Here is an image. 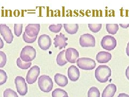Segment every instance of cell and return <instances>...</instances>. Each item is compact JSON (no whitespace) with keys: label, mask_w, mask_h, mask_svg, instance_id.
I'll return each mask as SVG.
<instances>
[{"label":"cell","mask_w":129,"mask_h":97,"mask_svg":"<svg viewBox=\"0 0 129 97\" xmlns=\"http://www.w3.org/2000/svg\"><path fill=\"white\" fill-rule=\"evenodd\" d=\"M111 76V70L107 65H99L95 72L96 79L100 83H106Z\"/></svg>","instance_id":"6da1fadb"},{"label":"cell","mask_w":129,"mask_h":97,"mask_svg":"<svg viewBox=\"0 0 129 97\" xmlns=\"http://www.w3.org/2000/svg\"><path fill=\"white\" fill-rule=\"evenodd\" d=\"M38 86L43 92L48 93L52 91L53 87V81L48 76H41L38 79Z\"/></svg>","instance_id":"7a4b0ae2"},{"label":"cell","mask_w":129,"mask_h":97,"mask_svg":"<svg viewBox=\"0 0 129 97\" xmlns=\"http://www.w3.org/2000/svg\"><path fill=\"white\" fill-rule=\"evenodd\" d=\"M36 57V51L32 46H24L20 53V58L23 62H31L34 60Z\"/></svg>","instance_id":"3957f363"},{"label":"cell","mask_w":129,"mask_h":97,"mask_svg":"<svg viewBox=\"0 0 129 97\" xmlns=\"http://www.w3.org/2000/svg\"><path fill=\"white\" fill-rule=\"evenodd\" d=\"M78 66L83 70H92L96 67V64L94 59L87 57H82L76 60Z\"/></svg>","instance_id":"277c9868"},{"label":"cell","mask_w":129,"mask_h":97,"mask_svg":"<svg viewBox=\"0 0 129 97\" xmlns=\"http://www.w3.org/2000/svg\"><path fill=\"white\" fill-rule=\"evenodd\" d=\"M101 45L106 50L112 51L116 47L117 40L115 37L111 36H105L101 40Z\"/></svg>","instance_id":"5b68a950"},{"label":"cell","mask_w":129,"mask_h":97,"mask_svg":"<svg viewBox=\"0 0 129 97\" xmlns=\"http://www.w3.org/2000/svg\"><path fill=\"white\" fill-rule=\"evenodd\" d=\"M15 84L17 92L22 95H25L27 93V86L25 79L22 76H17L15 79Z\"/></svg>","instance_id":"8992f818"},{"label":"cell","mask_w":129,"mask_h":97,"mask_svg":"<svg viewBox=\"0 0 129 97\" xmlns=\"http://www.w3.org/2000/svg\"><path fill=\"white\" fill-rule=\"evenodd\" d=\"M79 43L82 47H94L95 46V39L94 36L92 35L85 34L80 36Z\"/></svg>","instance_id":"52a82bcc"},{"label":"cell","mask_w":129,"mask_h":97,"mask_svg":"<svg viewBox=\"0 0 129 97\" xmlns=\"http://www.w3.org/2000/svg\"><path fill=\"white\" fill-rule=\"evenodd\" d=\"M40 74V68L39 66L35 65L32 66L27 72L26 77V80L29 84H34L37 80Z\"/></svg>","instance_id":"ba28073f"},{"label":"cell","mask_w":129,"mask_h":97,"mask_svg":"<svg viewBox=\"0 0 129 97\" xmlns=\"http://www.w3.org/2000/svg\"><path fill=\"white\" fill-rule=\"evenodd\" d=\"M0 34L8 44H11L13 41L14 36L11 29L5 24H0Z\"/></svg>","instance_id":"9c48e42d"},{"label":"cell","mask_w":129,"mask_h":97,"mask_svg":"<svg viewBox=\"0 0 129 97\" xmlns=\"http://www.w3.org/2000/svg\"><path fill=\"white\" fill-rule=\"evenodd\" d=\"M51 39L48 35L44 34L38 38V45L44 51L47 50L51 46Z\"/></svg>","instance_id":"30bf717a"},{"label":"cell","mask_w":129,"mask_h":97,"mask_svg":"<svg viewBox=\"0 0 129 97\" xmlns=\"http://www.w3.org/2000/svg\"><path fill=\"white\" fill-rule=\"evenodd\" d=\"M79 52L75 48L70 47L65 51V57L67 61L71 63H75L79 59Z\"/></svg>","instance_id":"8fae6325"},{"label":"cell","mask_w":129,"mask_h":97,"mask_svg":"<svg viewBox=\"0 0 129 97\" xmlns=\"http://www.w3.org/2000/svg\"><path fill=\"white\" fill-rule=\"evenodd\" d=\"M39 31V24H29L26 27L25 32L30 37H35L38 35Z\"/></svg>","instance_id":"7c38bea8"},{"label":"cell","mask_w":129,"mask_h":97,"mask_svg":"<svg viewBox=\"0 0 129 97\" xmlns=\"http://www.w3.org/2000/svg\"><path fill=\"white\" fill-rule=\"evenodd\" d=\"M54 44L55 47H59V49H61L62 48H64L67 45V40L68 38L66 37L65 35L62 33H60L59 35H56L54 39Z\"/></svg>","instance_id":"4fadbf2b"},{"label":"cell","mask_w":129,"mask_h":97,"mask_svg":"<svg viewBox=\"0 0 129 97\" xmlns=\"http://www.w3.org/2000/svg\"><path fill=\"white\" fill-rule=\"evenodd\" d=\"M80 73L79 68L74 65L71 66L68 69V76L72 82H76L80 78Z\"/></svg>","instance_id":"5bb4252c"},{"label":"cell","mask_w":129,"mask_h":97,"mask_svg":"<svg viewBox=\"0 0 129 97\" xmlns=\"http://www.w3.org/2000/svg\"><path fill=\"white\" fill-rule=\"evenodd\" d=\"M111 58V54L106 51H100L96 55V60L99 63H107Z\"/></svg>","instance_id":"9a60e30c"},{"label":"cell","mask_w":129,"mask_h":97,"mask_svg":"<svg viewBox=\"0 0 129 97\" xmlns=\"http://www.w3.org/2000/svg\"><path fill=\"white\" fill-rule=\"evenodd\" d=\"M117 91V87L114 84H110L103 91L102 97H113Z\"/></svg>","instance_id":"2e32d148"},{"label":"cell","mask_w":129,"mask_h":97,"mask_svg":"<svg viewBox=\"0 0 129 97\" xmlns=\"http://www.w3.org/2000/svg\"><path fill=\"white\" fill-rule=\"evenodd\" d=\"M54 81L55 83L60 87H65L68 83L67 77L60 74H56L54 76Z\"/></svg>","instance_id":"e0dca14e"},{"label":"cell","mask_w":129,"mask_h":97,"mask_svg":"<svg viewBox=\"0 0 129 97\" xmlns=\"http://www.w3.org/2000/svg\"><path fill=\"white\" fill-rule=\"evenodd\" d=\"M63 27L64 30H66L67 33L71 35L75 34L79 30V25L78 24H64Z\"/></svg>","instance_id":"ac0fdd59"},{"label":"cell","mask_w":129,"mask_h":97,"mask_svg":"<svg viewBox=\"0 0 129 97\" xmlns=\"http://www.w3.org/2000/svg\"><path fill=\"white\" fill-rule=\"evenodd\" d=\"M56 63L60 66H63L67 63V61L65 57V51L64 50L60 52L57 55Z\"/></svg>","instance_id":"d6986e66"},{"label":"cell","mask_w":129,"mask_h":97,"mask_svg":"<svg viewBox=\"0 0 129 97\" xmlns=\"http://www.w3.org/2000/svg\"><path fill=\"white\" fill-rule=\"evenodd\" d=\"M119 29L117 24H106V30L109 34L115 35Z\"/></svg>","instance_id":"ffe728a7"},{"label":"cell","mask_w":129,"mask_h":97,"mask_svg":"<svg viewBox=\"0 0 129 97\" xmlns=\"http://www.w3.org/2000/svg\"><path fill=\"white\" fill-rule=\"evenodd\" d=\"M52 97H69L67 93L62 89L56 88L52 93Z\"/></svg>","instance_id":"44dd1931"},{"label":"cell","mask_w":129,"mask_h":97,"mask_svg":"<svg viewBox=\"0 0 129 97\" xmlns=\"http://www.w3.org/2000/svg\"><path fill=\"white\" fill-rule=\"evenodd\" d=\"M16 63H17V66L22 70L28 69V68L31 67L32 65L31 62L26 63L25 62H23V60L21 59V58H17V60H16Z\"/></svg>","instance_id":"7402d4cb"},{"label":"cell","mask_w":129,"mask_h":97,"mask_svg":"<svg viewBox=\"0 0 129 97\" xmlns=\"http://www.w3.org/2000/svg\"><path fill=\"white\" fill-rule=\"evenodd\" d=\"M88 97H100V92L96 87H91L88 91Z\"/></svg>","instance_id":"603a6c76"},{"label":"cell","mask_w":129,"mask_h":97,"mask_svg":"<svg viewBox=\"0 0 129 97\" xmlns=\"http://www.w3.org/2000/svg\"><path fill=\"white\" fill-rule=\"evenodd\" d=\"M88 27L90 31L94 33H97L100 31L102 28L101 24H89Z\"/></svg>","instance_id":"cb8c5ba5"},{"label":"cell","mask_w":129,"mask_h":97,"mask_svg":"<svg viewBox=\"0 0 129 97\" xmlns=\"http://www.w3.org/2000/svg\"><path fill=\"white\" fill-rule=\"evenodd\" d=\"M3 97H18L17 93L11 88H7L3 92Z\"/></svg>","instance_id":"d4e9b609"},{"label":"cell","mask_w":129,"mask_h":97,"mask_svg":"<svg viewBox=\"0 0 129 97\" xmlns=\"http://www.w3.org/2000/svg\"><path fill=\"white\" fill-rule=\"evenodd\" d=\"M62 27V24H51L49 26L50 30L54 33H58L61 30Z\"/></svg>","instance_id":"484cf974"},{"label":"cell","mask_w":129,"mask_h":97,"mask_svg":"<svg viewBox=\"0 0 129 97\" xmlns=\"http://www.w3.org/2000/svg\"><path fill=\"white\" fill-rule=\"evenodd\" d=\"M37 38V36L35 37H31L28 36L25 32L23 34V39L24 41L26 43H34Z\"/></svg>","instance_id":"4316f807"},{"label":"cell","mask_w":129,"mask_h":97,"mask_svg":"<svg viewBox=\"0 0 129 97\" xmlns=\"http://www.w3.org/2000/svg\"><path fill=\"white\" fill-rule=\"evenodd\" d=\"M23 29L22 24H14V33L17 37H19L21 35Z\"/></svg>","instance_id":"83f0119b"},{"label":"cell","mask_w":129,"mask_h":97,"mask_svg":"<svg viewBox=\"0 0 129 97\" xmlns=\"http://www.w3.org/2000/svg\"><path fill=\"white\" fill-rule=\"evenodd\" d=\"M7 63V56L5 52L0 51V68L5 67Z\"/></svg>","instance_id":"f1b7e54d"},{"label":"cell","mask_w":129,"mask_h":97,"mask_svg":"<svg viewBox=\"0 0 129 97\" xmlns=\"http://www.w3.org/2000/svg\"><path fill=\"white\" fill-rule=\"evenodd\" d=\"M7 78L8 77L6 72L3 70L0 69V86L6 83Z\"/></svg>","instance_id":"f546056e"},{"label":"cell","mask_w":129,"mask_h":97,"mask_svg":"<svg viewBox=\"0 0 129 97\" xmlns=\"http://www.w3.org/2000/svg\"><path fill=\"white\" fill-rule=\"evenodd\" d=\"M120 26L124 28V29H126L129 27V24H120Z\"/></svg>","instance_id":"4dcf8cb0"},{"label":"cell","mask_w":129,"mask_h":97,"mask_svg":"<svg viewBox=\"0 0 129 97\" xmlns=\"http://www.w3.org/2000/svg\"><path fill=\"white\" fill-rule=\"evenodd\" d=\"M125 75L127 79L129 80V66L127 67L126 70V72H125Z\"/></svg>","instance_id":"1f68e13d"},{"label":"cell","mask_w":129,"mask_h":97,"mask_svg":"<svg viewBox=\"0 0 129 97\" xmlns=\"http://www.w3.org/2000/svg\"><path fill=\"white\" fill-rule=\"evenodd\" d=\"M117 97H129V95L125 93H120L118 95Z\"/></svg>","instance_id":"d6a6232c"},{"label":"cell","mask_w":129,"mask_h":97,"mask_svg":"<svg viewBox=\"0 0 129 97\" xmlns=\"http://www.w3.org/2000/svg\"><path fill=\"white\" fill-rule=\"evenodd\" d=\"M4 46V42L1 39V38L0 37V49H1Z\"/></svg>","instance_id":"836d02e7"},{"label":"cell","mask_w":129,"mask_h":97,"mask_svg":"<svg viewBox=\"0 0 129 97\" xmlns=\"http://www.w3.org/2000/svg\"><path fill=\"white\" fill-rule=\"evenodd\" d=\"M126 53L127 54V55L129 57V42L128 43L127 46H126Z\"/></svg>","instance_id":"e575fe53"}]
</instances>
